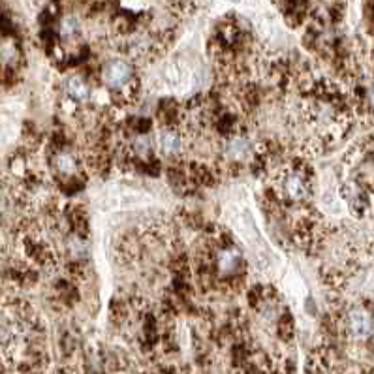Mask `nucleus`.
Returning <instances> with one entry per match:
<instances>
[{"label": "nucleus", "mask_w": 374, "mask_h": 374, "mask_svg": "<svg viewBox=\"0 0 374 374\" xmlns=\"http://www.w3.org/2000/svg\"><path fill=\"white\" fill-rule=\"evenodd\" d=\"M100 83L107 100L117 107H127L134 104L140 93V77L135 62L124 55L107 59L100 68Z\"/></svg>", "instance_id": "obj_4"}, {"label": "nucleus", "mask_w": 374, "mask_h": 374, "mask_svg": "<svg viewBox=\"0 0 374 374\" xmlns=\"http://www.w3.org/2000/svg\"><path fill=\"white\" fill-rule=\"evenodd\" d=\"M0 241H2V239H0Z\"/></svg>", "instance_id": "obj_11"}, {"label": "nucleus", "mask_w": 374, "mask_h": 374, "mask_svg": "<svg viewBox=\"0 0 374 374\" xmlns=\"http://www.w3.org/2000/svg\"><path fill=\"white\" fill-rule=\"evenodd\" d=\"M15 135V124L12 120L0 119V147L8 145L10 141L14 140Z\"/></svg>", "instance_id": "obj_10"}, {"label": "nucleus", "mask_w": 374, "mask_h": 374, "mask_svg": "<svg viewBox=\"0 0 374 374\" xmlns=\"http://www.w3.org/2000/svg\"><path fill=\"white\" fill-rule=\"evenodd\" d=\"M47 167L51 171L53 179H72V177H83L85 171V160L80 154L70 147H57L49 154Z\"/></svg>", "instance_id": "obj_8"}, {"label": "nucleus", "mask_w": 374, "mask_h": 374, "mask_svg": "<svg viewBox=\"0 0 374 374\" xmlns=\"http://www.w3.org/2000/svg\"><path fill=\"white\" fill-rule=\"evenodd\" d=\"M339 331H341L348 341H367L374 333V316L371 310H367L361 305L348 307L341 316H339Z\"/></svg>", "instance_id": "obj_6"}, {"label": "nucleus", "mask_w": 374, "mask_h": 374, "mask_svg": "<svg viewBox=\"0 0 374 374\" xmlns=\"http://www.w3.org/2000/svg\"><path fill=\"white\" fill-rule=\"evenodd\" d=\"M64 94L70 98L72 104L81 106V104L88 102V98L93 96V91L81 75H68L64 80Z\"/></svg>", "instance_id": "obj_9"}, {"label": "nucleus", "mask_w": 374, "mask_h": 374, "mask_svg": "<svg viewBox=\"0 0 374 374\" xmlns=\"http://www.w3.org/2000/svg\"><path fill=\"white\" fill-rule=\"evenodd\" d=\"M258 153H260V149L256 147L248 135L241 134V132L226 135L221 143V160L226 162L227 167H232V169L247 167L248 164L258 160Z\"/></svg>", "instance_id": "obj_5"}, {"label": "nucleus", "mask_w": 374, "mask_h": 374, "mask_svg": "<svg viewBox=\"0 0 374 374\" xmlns=\"http://www.w3.org/2000/svg\"><path fill=\"white\" fill-rule=\"evenodd\" d=\"M355 107L348 91L326 77H315L299 85V104L294 122L318 153L331 147L352 127Z\"/></svg>", "instance_id": "obj_1"}, {"label": "nucleus", "mask_w": 374, "mask_h": 374, "mask_svg": "<svg viewBox=\"0 0 374 374\" xmlns=\"http://www.w3.org/2000/svg\"><path fill=\"white\" fill-rule=\"evenodd\" d=\"M269 185L281 205L305 207L315 194V171L307 160L292 158L274 167Z\"/></svg>", "instance_id": "obj_3"}, {"label": "nucleus", "mask_w": 374, "mask_h": 374, "mask_svg": "<svg viewBox=\"0 0 374 374\" xmlns=\"http://www.w3.org/2000/svg\"><path fill=\"white\" fill-rule=\"evenodd\" d=\"M158 81L167 93H185L194 83V68L187 60H167L158 68Z\"/></svg>", "instance_id": "obj_7"}, {"label": "nucleus", "mask_w": 374, "mask_h": 374, "mask_svg": "<svg viewBox=\"0 0 374 374\" xmlns=\"http://www.w3.org/2000/svg\"><path fill=\"white\" fill-rule=\"evenodd\" d=\"M190 271L196 284L209 294H237L248 279L247 258L224 227H214L198 239L190 256Z\"/></svg>", "instance_id": "obj_2"}]
</instances>
